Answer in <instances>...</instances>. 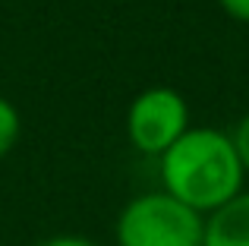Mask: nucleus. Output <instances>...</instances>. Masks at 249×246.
Wrapping results in <instances>:
<instances>
[{"label":"nucleus","instance_id":"nucleus-4","mask_svg":"<svg viewBox=\"0 0 249 246\" xmlns=\"http://www.w3.org/2000/svg\"><path fill=\"white\" fill-rule=\"evenodd\" d=\"M202 246H249V190L205 215Z\"/></svg>","mask_w":249,"mask_h":246},{"label":"nucleus","instance_id":"nucleus-8","mask_svg":"<svg viewBox=\"0 0 249 246\" xmlns=\"http://www.w3.org/2000/svg\"><path fill=\"white\" fill-rule=\"evenodd\" d=\"M41 246H98V243L85 240V237H73V234H63V237H51V240H44Z\"/></svg>","mask_w":249,"mask_h":246},{"label":"nucleus","instance_id":"nucleus-5","mask_svg":"<svg viewBox=\"0 0 249 246\" xmlns=\"http://www.w3.org/2000/svg\"><path fill=\"white\" fill-rule=\"evenodd\" d=\"M19 129H22V120H19V111L13 107V101H6L0 95V158L10 155V148L16 145Z\"/></svg>","mask_w":249,"mask_h":246},{"label":"nucleus","instance_id":"nucleus-6","mask_svg":"<svg viewBox=\"0 0 249 246\" xmlns=\"http://www.w3.org/2000/svg\"><path fill=\"white\" fill-rule=\"evenodd\" d=\"M231 139H233V148H237V155H240V164H243V171L249 174V111L237 120V126L231 129Z\"/></svg>","mask_w":249,"mask_h":246},{"label":"nucleus","instance_id":"nucleus-7","mask_svg":"<svg viewBox=\"0 0 249 246\" xmlns=\"http://www.w3.org/2000/svg\"><path fill=\"white\" fill-rule=\"evenodd\" d=\"M218 6L237 22H249V0H218Z\"/></svg>","mask_w":249,"mask_h":246},{"label":"nucleus","instance_id":"nucleus-2","mask_svg":"<svg viewBox=\"0 0 249 246\" xmlns=\"http://www.w3.org/2000/svg\"><path fill=\"white\" fill-rule=\"evenodd\" d=\"M205 215L164 190L142 193L120 209L114 224L117 246H202Z\"/></svg>","mask_w":249,"mask_h":246},{"label":"nucleus","instance_id":"nucleus-1","mask_svg":"<svg viewBox=\"0 0 249 246\" xmlns=\"http://www.w3.org/2000/svg\"><path fill=\"white\" fill-rule=\"evenodd\" d=\"M161 190L199 215H208L237 193H243L246 171L231 133L214 126H189L158 158Z\"/></svg>","mask_w":249,"mask_h":246},{"label":"nucleus","instance_id":"nucleus-3","mask_svg":"<svg viewBox=\"0 0 249 246\" xmlns=\"http://www.w3.org/2000/svg\"><path fill=\"white\" fill-rule=\"evenodd\" d=\"M189 129V105L177 88L155 86L136 95L126 111V136L136 152L161 158Z\"/></svg>","mask_w":249,"mask_h":246}]
</instances>
